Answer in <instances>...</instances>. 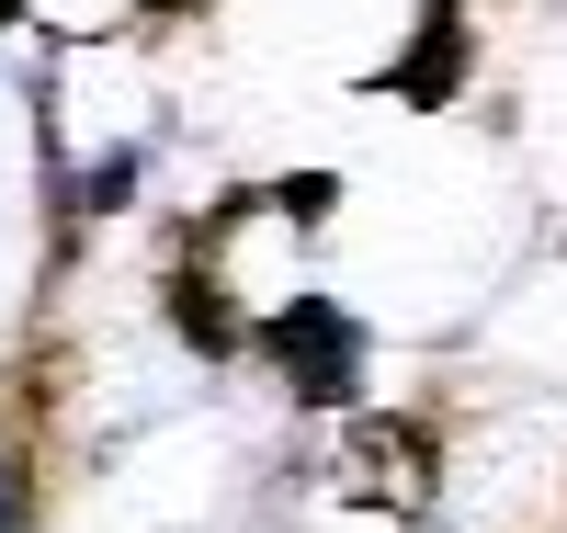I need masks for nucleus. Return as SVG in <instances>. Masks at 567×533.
I'll return each mask as SVG.
<instances>
[{"mask_svg":"<svg viewBox=\"0 0 567 533\" xmlns=\"http://www.w3.org/2000/svg\"><path fill=\"white\" fill-rule=\"evenodd\" d=\"M341 500L432 522V500H443V409H352V431H341Z\"/></svg>","mask_w":567,"mask_h":533,"instance_id":"1","label":"nucleus"},{"mask_svg":"<svg viewBox=\"0 0 567 533\" xmlns=\"http://www.w3.org/2000/svg\"><path fill=\"white\" fill-rule=\"evenodd\" d=\"M261 352L284 375V398L296 409H352L363 398V318L341 296H296V307H272L261 318Z\"/></svg>","mask_w":567,"mask_h":533,"instance_id":"2","label":"nucleus"},{"mask_svg":"<svg viewBox=\"0 0 567 533\" xmlns=\"http://www.w3.org/2000/svg\"><path fill=\"white\" fill-rule=\"evenodd\" d=\"M465 0H420V23H409V58H386L363 91H386V103H409V114H443L454 91H465Z\"/></svg>","mask_w":567,"mask_h":533,"instance_id":"3","label":"nucleus"},{"mask_svg":"<svg viewBox=\"0 0 567 533\" xmlns=\"http://www.w3.org/2000/svg\"><path fill=\"white\" fill-rule=\"evenodd\" d=\"M329 193H341V182H329V171H296V182H272V205L296 216V227H318V216H329Z\"/></svg>","mask_w":567,"mask_h":533,"instance_id":"4","label":"nucleus"},{"mask_svg":"<svg viewBox=\"0 0 567 533\" xmlns=\"http://www.w3.org/2000/svg\"><path fill=\"white\" fill-rule=\"evenodd\" d=\"M23 522H34V465L0 454V533H23Z\"/></svg>","mask_w":567,"mask_h":533,"instance_id":"5","label":"nucleus"},{"mask_svg":"<svg viewBox=\"0 0 567 533\" xmlns=\"http://www.w3.org/2000/svg\"><path fill=\"white\" fill-rule=\"evenodd\" d=\"M125 12H136V23H194L205 0H125Z\"/></svg>","mask_w":567,"mask_h":533,"instance_id":"6","label":"nucleus"},{"mask_svg":"<svg viewBox=\"0 0 567 533\" xmlns=\"http://www.w3.org/2000/svg\"><path fill=\"white\" fill-rule=\"evenodd\" d=\"M12 12H23V0H0V23H12Z\"/></svg>","mask_w":567,"mask_h":533,"instance_id":"7","label":"nucleus"}]
</instances>
